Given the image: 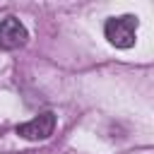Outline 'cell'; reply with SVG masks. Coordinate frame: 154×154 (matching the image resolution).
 Segmentation results:
<instances>
[{"instance_id": "obj_1", "label": "cell", "mask_w": 154, "mask_h": 154, "mask_svg": "<svg viewBox=\"0 0 154 154\" xmlns=\"http://www.w3.org/2000/svg\"><path fill=\"white\" fill-rule=\"evenodd\" d=\"M103 34H106L111 46H116V48H132L135 38H137V17H132V14L111 17L103 24Z\"/></svg>"}, {"instance_id": "obj_2", "label": "cell", "mask_w": 154, "mask_h": 154, "mask_svg": "<svg viewBox=\"0 0 154 154\" xmlns=\"http://www.w3.org/2000/svg\"><path fill=\"white\" fill-rule=\"evenodd\" d=\"M53 130H55V113H51V111H43L36 118L17 125V135L24 140H48L53 135Z\"/></svg>"}, {"instance_id": "obj_3", "label": "cell", "mask_w": 154, "mask_h": 154, "mask_svg": "<svg viewBox=\"0 0 154 154\" xmlns=\"http://www.w3.org/2000/svg\"><path fill=\"white\" fill-rule=\"evenodd\" d=\"M29 34H26V26L17 19V17H5L0 19V48L5 51H14V48H22L26 43Z\"/></svg>"}]
</instances>
